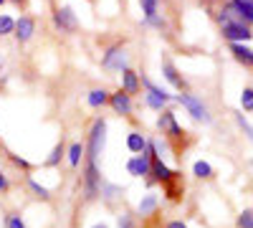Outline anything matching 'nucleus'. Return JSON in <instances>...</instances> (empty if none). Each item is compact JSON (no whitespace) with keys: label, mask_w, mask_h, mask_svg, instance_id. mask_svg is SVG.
I'll return each instance as SVG.
<instances>
[{"label":"nucleus","mask_w":253,"mask_h":228,"mask_svg":"<svg viewBox=\"0 0 253 228\" xmlns=\"http://www.w3.org/2000/svg\"><path fill=\"white\" fill-rule=\"evenodd\" d=\"M104 144H107V122L96 119L94 127H91V132H89V147H86L89 160H86V165H94V168H96L99 155L104 152Z\"/></svg>","instance_id":"nucleus-1"},{"label":"nucleus","mask_w":253,"mask_h":228,"mask_svg":"<svg viewBox=\"0 0 253 228\" xmlns=\"http://www.w3.org/2000/svg\"><path fill=\"white\" fill-rule=\"evenodd\" d=\"M147 147H150V142H147ZM150 168H152V147H150V152L134 155L129 162H126V170H129V175H134V178L150 175Z\"/></svg>","instance_id":"nucleus-2"},{"label":"nucleus","mask_w":253,"mask_h":228,"mask_svg":"<svg viewBox=\"0 0 253 228\" xmlns=\"http://www.w3.org/2000/svg\"><path fill=\"white\" fill-rule=\"evenodd\" d=\"M223 36L233 44H243V41H251L253 33L251 28L243 23V20H233V23H223Z\"/></svg>","instance_id":"nucleus-3"},{"label":"nucleus","mask_w":253,"mask_h":228,"mask_svg":"<svg viewBox=\"0 0 253 228\" xmlns=\"http://www.w3.org/2000/svg\"><path fill=\"white\" fill-rule=\"evenodd\" d=\"M177 101H180V104L190 112V114H193L195 119H203V122H210V114H208V109H205V104H203V101L200 99H195L193 94H180L177 96Z\"/></svg>","instance_id":"nucleus-4"},{"label":"nucleus","mask_w":253,"mask_h":228,"mask_svg":"<svg viewBox=\"0 0 253 228\" xmlns=\"http://www.w3.org/2000/svg\"><path fill=\"white\" fill-rule=\"evenodd\" d=\"M126 51L122 48V46H114L109 53H104V58H101V64H104V69H114V71H124L126 69Z\"/></svg>","instance_id":"nucleus-5"},{"label":"nucleus","mask_w":253,"mask_h":228,"mask_svg":"<svg viewBox=\"0 0 253 228\" xmlns=\"http://www.w3.org/2000/svg\"><path fill=\"white\" fill-rule=\"evenodd\" d=\"M36 33V23H33V18L23 15V18H18L15 20V38L20 41V44H26V41H31V36Z\"/></svg>","instance_id":"nucleus-6"},{"label":"nucleus","mask_w":253,"mask_h":228,"mask_svg":"<svg viewBox=\"0 0 253 228\" xmlns=\"http://www.w3.org/2000/svg\"><path fill=\"white\" fill-rule=\"evenodd\" d=\"M109 104H112V109L117 114H132V99H129V94H126L124 89L109 96Z\"/></svg>","instance_id":"nucleus-7"},{"label":"nucleus","mask_w":253,"mask_h":228,"mask_svg":"<svg viewBox=\"0 0 253 228\" xmlns=\"http://www.w3.org/2000/svg\"><path fill=\"white\" fill-rule=\"evenodd\" d=\"M53 20H56V26L61 31H74L76 28V15H74L71 8H58L56 15H53Z\"/></svg>","instance_id":"nucleus-8"},{"label":"nucleus","mask_w":253,"mask_h":228,"mask_svg":"<svg viewBox=\"0 0 253 228\" xmlns=\"http://www.w3.org/2000/svg\"><path fill=\"white\" fill-rule=\"evenodd\" d=\"M150 173H152L160 182H172V178H175V173L167 168L160 157H155V152H152V168H150Z\"/></svg>","instance_id":"nucleus-9"},{"label":"nucleus","mask_w":253,"mask_h":228,"mask_svg":"<svg viewBox=\"0 0 253 228\" xmlns=\"http://www.w3.org/2000/svg\"><path fill=\"white\" fill-rule=\"evenodd\" d=\"M157 124H160L162 132H170L172 137H180V135H182V130L177 127V122H175V114H172V112H162L160 119H157Z\"/></svg>","instance_id":"nucleus-10"},{"label":"nucleus","mask_w":253,"mask_h":228,"mask_svg":"<svg viewBox=\"0 0 253 228\" xmlns=\"http://www.w3.org/2000/svg\"><path fill=\"white\" fill-rule=\"evenodd\" d=\"M122 84H124V91L126 94H134L139 89V76L132 71V69H124L122 71Z\"/></svg>","instance_id":"nucleus-11"},{"label":"nucleus","mask_w":253,"mask_h":228,"mask_svg":"<svg viewBox=\"0 0 253 228\" xmlns=\"http://www.w3.org/2000/svg\"><path fill=\"white\" fill-rule=\"evenodd\" d=\"M126 147H129L132 152H137V155H142V152L147 150V139H144L139 132H132L129 137H126Z\"/></svg>","instance_id":"nucleus-12"},{"label":"nucleus","mask_w":253,"mask_h":228,"mask_svg":"<svg viewBox=\"0 0 253 228\" xmlns=\"http://www.w3.org/2000/svg\"><path fill=\"white\" fill-rule=\"evenodd\" d=\"M236 10L241 13V18L246 20V23H251L253 20V0H233Z\"/></svg>","instance_id":"nucleus-13"},{"label":"nucleus","mask_w":253,"mask_h":228,"mask_svg":"<svg viewBox=\"0 0 253 228\" xmlns=\"http://www.w3.org/2000/svg\"><path fill=\"white\" fill-rule=\"evenodd\" d=\"M86 101H89V107H104L109 101V94L104 91V89H94L89 96H86Z\"/></svg>","instance_id":"nucleus-14"},{"label":"nucleus","mask_w":253,"mask_h":228,"mask_svg":"<svg viewBox=\"0 0 253 228\" xmlns=\"http://www.w3.org/2000/svg\"><path fill=\"white\" fill-rule=\"evenodd\" d=\"M162 71H165V79L170 81L172 87H177V89H182V87H185V81L177 76V71H175V66H172V64H165V66H162Z\"/></svg>","instance_id":"nucleus-15"},{"label":"nucleus","mask_w":253,"mask_h":228,"mask_svg":"<svg viewBox=\"0 0 253 228\" xmlns=\"http://www.w3.org/2000/svg\"><path fill=\"white\" fill-rule=\"evenodd\" d=\"M233 53L238 61H243V64H253V51L246 48L243 44H233Z\"/></svg>","instance_id":"nucleus-16"},{"label":"nucleus","mask_w":253,"mask_h":228,"mask_svg":"<svg viewBox=\"0 0 253 228\" xmlns=\"http://www.w3.org/2000/svg\"><path fill=\"white\" fill-rule=\"evenodd\" d=\"M81 155H84V147L79 142H74L71 150H69V165H71V168H76V165L81 162Z\"/></svg>","instance_id":"nucleus-17"},{"label":"nucleus","mask_w":253,"mask_h":228,"mask_svg":"<svg viewBox=\"0 0 253 228\" xmlns=\"http://www.w3.org/2000/svg\"><path fill=\"white\" fill-rule=\"evenodd\" d=\"M139 5H142V13L147 20L157 15V0H139Z\"/></svg>","instance_id":"nucleus-18"},{"label":"nucleus","mask_w":253,"mask_h":228,"mask_svg":"<svg viewBox=\"0 0 253 228\" xmlns=\"http://www.w3.org/2000/svg\"><path fill=\"white\" fill-rule=\"evenodd\" d=\"M157 208V195H147L142 203H139V213L142 216H147V213H152Z\"/></svg>","instance_id":"nucleus-19"},{"label":"nucleus","mask_w":253,"mask_h":228,"mask_svg":"<svg viewBox=\"0 0 253 228\" xmlns=\"http://www.w3.org/2000/svg\"><path fill=\"white\" fill-rule=\"evenodd\" d=\"M15 31V20L10 15H0V36H8Z\"/></svg>","instance_id":"nucleus-20"},{"label":"nucleus","mask_w":253,"mask_h":228,"mask_svg":"<svg viewBox=\"0 0 253 228\" xmlns=\"http://www.w3.org/2000/svg\"><path fill=\"white\" fill-rule=\"evenodd\" d=\"M193 170H195V175H198V178H210V175H213V168H210L208 162H203V160H200V162H195V168H193Z\"/></svg>","instance_id":"nucleus-21"},{"label":"nucleus","mask_w":253,"mask_h":228,"mask_svg":"<svg viewBox=\"0 0 253 228\" xmlns=\"http://www.w3.org/2000/svg\"><path fill=\"white\" fill-rule=\"evenodd\" d=\"M144 87H147V91H152V94H157V96H162L165 101H170V99H172V96H170V94H167L165 89H160V87H155V84H152V81H150V79H144Z\"/></svg>","instance_id":"nucleus-22"},{"label":"nucleus","mask_w":253,"mask_h":228,"mask_svg":"<svg viewBox=\"0 0 253 228\" xmlns=\"http://www.w3.org/2000/svg\"><path fill=\"white\" fill-rule=\"evenodd\" d=\"M147 104H150L152 109H160V112H162V107L167 104V101H165L162 96H157V94H152V91H150V94H147Z\"/></svg>","instance_id":"nucleus-23"},{"label":"nucleus","mask_w":253,"mask_h":228,"mask_svg":"<svg viewBox=\"0 0 253 228\" xmlns=\"http://www.w3.org/2000/svg\"><path fill=\"white\" fill-rule=\"evenodd\" d=\"M241 104H243L246 112L253 109V89H243V94H241Z\"/></svg>","instance_id":"nucleus-24"},{"label":"nucleus","mask_w":253,"mask_h":228,"mask_svg":"<svg viewBox=\"0 0 253 228\" xmlns=\"http://www.w3.org/2000/svg\"><path fill=\"white\" fill-rule=\"evenodd\" d=\"M238 228H253V211H243L238 216Z\"/></svg>","instance_id":"nucleus-25"},{"label":"nucleus","mask_w":253,"mask_h":228,"mask_svg":"<svg viewBox=\"0 0 253 228\" xmlns=\"http://www.w3.org/2000/svg\"><path fill=\"white\" fill-rule=\"evenodd\" d=\"M8 228H26V223L20 221V216H8Z\"/></svg>","instance_id":"nucleus-26"},{"label":"nucleus","mask_w":253,"mask_h":228,"mask_svg":"<svg viewBox=\"0 0 253 228\" xmlns=\"http://www.w3.org/2000/svg\"><path fill=\"white\" fill-rule=\"evenodd\" d=\"M61 155H63V150H61V144H58V147H53V152H51V157L46 160L48 165H56L58 160H61Z\"/></svg>","instance_id":"nucleus-27"},{"label":"nucleus","mask_w":253,"mask_h":228,"mask_svg":"<svg viewBox=\"0 0 253 228\" xmlns=\"http://www.w3.org/2000/svg\"><path fill=\"white\" fill-rule=\"evenodd\" d=\"M28 182H31V188H33V190H36V193H38L41 198H48V190L43 188V185H38L36 180H28Z\"/></svg>","instance_id":"nucleus-28"},{"label":"nucleus","mask_w":253,"mask_h":228,"mask_svg":"<svg viewBox=\"0 0 253 228\" xmlns=\"http://www.w3.org/2000/svg\"><path fill=\"white\" fill-rule=\"evenodd\" d=\"M167 228H187V226H185L182 221H172V223H170V226H167Z\"/></svg>","instance_id":"nucleus-29"},{"label":"nucleus","mask_w":253,"mask_h":228,"mask_svg":"<svg viewBox=\"0 0 253 228\" xmlns=\"http://www.w3.org/2000/svg\"><path fill=\"white\" fill-rule=\"evenodd\" d=\"M5 188H8V180H5L3 175H0V190H5Z\"/></svg>","instance_id":"nucleus-30"},{"label":"nucleus","mask_w":253,"mask_h":228,"mask_svg":"<svg viewBox=\"0 0 253 228\" xmlns=\"http://www.w3.org/2000/svg\"><path fill=\"white\" fill-rule=\"evenodd\" d=\"M94 228H109V226H104V223H99V226H94Z\"/></svg>","instance_id":"nucleus-31"},{"label":"nucleus","mask_w":253,"mask_h":228,"mask_svg":"<svg viewBox=\"0 0 253 228\" xmlns=\"http://www.w3.org/2000/svg\"><path fill=\"white\" fill-rule=\"evenodd\" d=\"M3 3H5V0H0V5H3Z\"/></svg>","instance_id":"nucleus-32"},{"label":"nucleus","mask_w":253,"mask_h":228,"mask_svg":"<svg viewBox=\"0 0 253 228\" xmlns=\"http://www.w3.org/2000/svg\"><path fill=\"white\" fill-rule=\"evenodd\" d=\"M13 3H20V0H13Z\"/></svg>","instance_id":"nucleus-33"},{"label":"nucleus","mask_w":253,"mask_h":228,"mask_svg":"<svg viewBox=\"0 0 253 228\" xmlns=\"http://www.w3.org/2000/svg\"><path fill=\"white\" fill-rule=\"evenodd\" d=\"M122 228H129V226H122Z\"/></svg>","instance_id":"nucleus-34"}]
</instances>
